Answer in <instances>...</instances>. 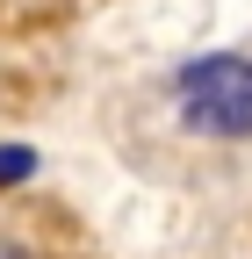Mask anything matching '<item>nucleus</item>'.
<instances>
[{
    "instance_id": "nucleus-4",
    "label": "nucleus",
    "mask_w": 252,
    "mask_h": 259,
    "mask_svg": "<svg viewBox=\"0 0 252 259\" xmlns=\"http://www.w3.org/2000/svg\"><path fill=\"white\" fill-rule=\"evenodd\" d=\"M0 259H36V252H29V245H0Z\"/></svg>"
},
{
    "instance_id": "nucleus-1",
    "label": "nucleus",
    "mask_w": 252,
    "mask_h": 259,
    "mask_svg": "<svg viewBox=\"0 0 252 259\" xmlns=\"http://www.w3.org/2000/svg\"><path fill=\"white\" fill-rule=\"evenodd\" d=\"M173 101H180V122L195 137H252V58L216 51V58L180 65Z\"/></svg>"
},
{
    "instance_id": "nucleus-3",
    "label": "nucleus",
    "mask_w": 252,
    "mask_h": 259,
    "mask_svg": "<svg viewBox=\"0 0 252 259\" xmlns=\"http://www.w3.org/2000/svg\"><path fill=\"white\" fill-rule=\"evenodd\" d=\"M0 8H15V15H36V8H58V0H0Z\"/></svg>"
},
{
    "instance_id": "nucleus-2",
    "label": "nucleus",
    "mask_w": 252,
    "mask_h": 259,
    "mask_svg": "<svg viewBox=\"0 0 252 259\" xmlns=\"http://www.w3.org/2000/svg\"><path fill=\"white\" fill-rule=\"evenodd\" d=\"M36 173V151H22V144H0V187H15Z\"/></svg>"
}]
</instances>
